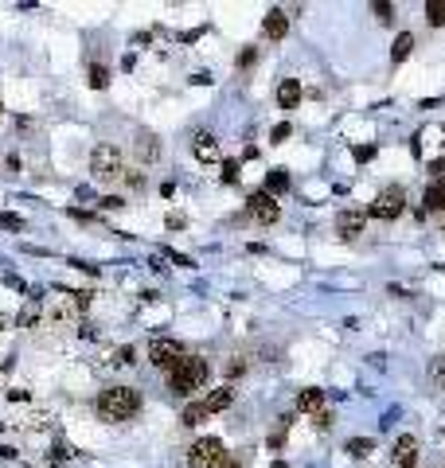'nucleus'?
I'll return each instance as SVG.
<instances>
[{
  "instance_id": "f257e3e1",
  "label": "nucleus",
  "mask_w": 445,
  "mask_h": 468,
  "mask_svg": "<svg viewBox=\"0 0 445 468\" xmlns=\"http://www.w3.org/2000/svg\"><path fill=\"white\" fill-rule=\"evenodd\" d=\"M207 375H211V363L199 359V355H184L176 367L169 371V390L176 398H192L195 390L207 386Z\"/></svg>"
},
{
  "instance_id": "f03ea898",
  "label": "nucleus",
  "mask_w": 445,
  "mask_h": 468,
  "mask_svg": "<svg viewBox=\"0 0 445 468\" xmlns=\"http://www.w3.org/2000/svg\"><path fill=\"white\" fill-rule=\"evenodd\" d=\"M98 414L102 421H129L141 414V390L133 386H109L98 394Z\"/></svg>"
},
{
  "instance_id": "7ed1b4c3",
  "label": "nucleus",
  "mask_w": 445,
  "mask_h": 468,
  "mask_svg": "<svg viewBox=\"0 0 445 468\" xmlns=\"http://www.w3.org/2000/svg\"><path fill=\"white\" fill-rule=\"evenodd\" d=\"M188 468H227V445L219 437H199L188 449Z\"/></svg>"
},
{
  "instance_id": "20e7f679",
  "label": "nucleus",
  "mask_w": 445,
  "mask_h": 468,
  "mask_svg": "<svg viewBox=\"0 0 445 468\" xmlns=\"http://www.w3.org/2000/svg\"><path fill=\"white\" fill-rule=\"evenodd\" d=\"M121 148L118 144H98L94 153H90V176L102 183H113L121 176Z\"/></svg>"
},
{
  "instance_id": "39448f33",
  "label": "nucleus",
  "mask_w": 445,
  "mask_h": 468,
  "mask_svg": "<svg viewBox=\"0 0 445 468\" xmlns=\"http://www.w3.org/2000/svg\"><path fill=\"white\" fill-rule=\"evenodd\" d=\"M406 211V192L398 188V183H391V188H383L379 192V199H375L371 207H367V215L371 219H383V223H391V219H398Z\"/></svg>"
},
{
  "instance_id": "423d86ee",
  "label": "nucleus",
  "mask_w": 445,
  "mask_h": 468,
  "mask_svg": "<svg viewBox=\"0 0 445 468\" xmlns=\"http://www.w3.org/2000/svg\"><path fill=\"white\" fill-rule=\"evenodd\" d=\"M246 215L254 223H262V227H274L277 219H281V207H277V199L270 192H250L246 195Z\"/></svg>"
},
{
  "instance_id": "0eeeda50",
  "label": "nucleus",
  "mask_w": 445,
  "mask_h": 468,
  "mask_svg": "<svg viewBox=\"0 0 445 468\" xmlns=\"http://www.w3.org/2000/svg\"><path fill=\"white\" fill-rule=\"evenodd\" d=\"M180 359H184L180 339H164V336H157L153 344H149V363H153V367H160V371H172V367H176Z\"/></svg>"
},
{
  "instance_id": "6e6552de",
  "label": "nucleus",
  "mask_w": 445,
  "mask_h": 468,
  "mask_svg": "<svg viewBox=\"0 0 445 468\" xmlns=\"http://www.w3.org/2000/svg\"><path fill=\"white\" fill-rule=\"evenodd\" d=\"M391 460H395V468H418V437L402 433L395 441V449H391Z\"/></svg>"
},
{
  "instance_id": "1a4fd4ad",
  "label": "nucleus",
  "mask_w": 445,
  "mask_h": 468,
  "mask_svg": "<svg viewBox=\"0 0 445 468\" xmlns=\"http://www.w3.org/2000/svg\"><path fill=\"white\" fill-rule=\"evenodd\" d=\"M363 230H367V211H340L336 215V234L344 242L360 238Z\"/></svg>"
},
{
  "instance_id": "9d476101",
  "label": "nucleus",
  "mask_w": 445,
  "mask_h": 468,
  "mask_svg": "<svg viewBox=\"0 0 445 468\" xmlns=\"http://www.w3.org/2000/svg\"><path fill=\"white\" fill-rule=\"evenodd\" d=\"M133 153H137V160H141V164H157V160H160V141H157V133L141 129L137 137H133Z\"/></svg>"
},
{
  "instance_id": "9b49d317",
  "label": "nucleus",
  "mask_w": 445,
  "mask_h": 468,
  "mask_svg": "<svg viewBox=\"0 0 445 468\" xmlns=\"http://www.w3.org/2000/svg\"><path fill=\"white\" fill-rule=\"evenodd\" d=\"M422 215H430V211H442L445 215V176L442 180H433V183H426V192H422Z\"/></svg>"
},
{
  "instance_id": "f8f14e48",
  "label": "nucleus",
  "mask_w": 445,
  "mask_h": 468,
  "mask_svg": "<svg viewBox=\"0 0 445 468\" xmlns=\"http://www.w3.org/2000/svg\"><path fill=\"white\" fill-rule=\"evenodd\" d=\"M301 98H305V90H301L297 78H281V86H277V106H281V109H297V106H301Z\"/></svg>"
},
{
  "instance_id": "ddd939ff",
  "label": "nucleus",
  "mask_w": 445,
  "mask_h": 468,
  "mask_svg": "<svg viewBox=\"0 0 445 468\" xmlns=\"http://www.w3.org/2000/svg\"><path fill=\"white\" fill-rule=\"evenodd\" d=\"M262 32H265V39H285V32H289V16L281 12V8H270L265 12V20H262Z\"/></svg>"
},
{
  "instance_id": "4468645a",
  "label": "nucleus",
  "mask_w": 445,
  "mask_h": 468,
  "mask_svg": "<svg viewBox=\"0 0 445 468\" xmlns=\"http://www.w3.org/2000/svg\"><path fill=\"white\" fill-rule=\"evenodd\" d=\"M192 153H195V160H204V164L219 160V141H215V133H195Z\"/></svg>"
},
{
  "instance_id": "2eb2a0df",
  "label": "nucleus",
  "mask_w": 445,
  "mask_h": 468,
  "mask_svg": "<svg viewBox=\"0 0 445 468\" xmlns=\"http://www.w3.org/2000/svg\"><path fill=\"white\" fill-rule=\"evenodd\" d=\"M297 410H301V414H321V410H325V390H316V386L301 390V394H297Z\"/></svg>"
},
{
  "instance_id": "dca6fc26",
  "label": "nucleus",
  "mask_w": 445,
  "mask_h": 468,
  "mask_svg": "<svg viewBox=\"0 0 445 468\" xmlns=\"http://www.w3.org/2000/svg\"><path fill=\"white\" fill-rule=\"evenodd\" d=\"M230 402H235V390H230V386H219V390H211V394L204 398V410L207 414H219V410H227Z\"/></svg>"
},
{
  "instance_id": "f3484780",
  "label": "nucleus",
  "mask_w": 445,
  "mask_h": 468,
  "mask_svg": "<svg viewBox=\"0 0 445 468\" xmlns=\"http://www.w3.org/2000/svg\"><path fill=\"white\" fill-rule=\"evenodd\" d=\"M410 51H414V36H410V32H398V39L391 43V63H406Z\"/></svg>"
},
{
  "instance_id": "a211bd4d",
  "label": "nucleus",
  "mask_w": 445,
  "mask_h": 468,
  "mask_svg": "<svg viewBox=\"0 0 445 468\" xmlns=\"http://www.w3.org/2000/svg\"><path fill=\"white\" fill-rule=\"evenodd\" d=\"M262 192H270L274 199H277V195H285V192H289V172H285V168H274L270 176H265V188H262Z\"/></svg>"
},
{
  "instance_id": "6ab92c4d",
  "label": "nucleus",
  "mask_w": 445,
  "mask_h": 468,
  "mask_svg": "<svg viewBox=\"0 0 445 468\" xmlns=\"http://www.w3.org/2000/svg\"><path fill=\"white\" fill-rule=\"evenodd\" d=\"M344 453L356 456V460H367V456L375 453V441H371V437H351V441L344 445Z\"/></svg>"
},
{
  "instance_id": "aec40b11",
  "label": "nucleus",
  "mask_w": 445,
  "mask_h": 468,
  "mask_svg": "<svg viewBox=\"0 0 445 468\" xmlns=\"http://www.w3.org/2000/svg\"><path fill=\"white\" fill-rule=\"evenodd\" d=\"M426 375H430V386H433V390H445V355H433L430 367H426Z\"/></svg>"
},
{
  "instance_id": "412c9836",
  "label": "nucleus",
  "mask_w": 445,
  "mask_h": 468,
  "mask_svg": "<svg viewBox=\"0 0 445 468\" xmlns=\"http://www.w3.org/2000/svg\"><path fill=\"white\" fill-rule=\"evenodd\" d=\"M426 24L430 27L445 24V0H426Z\"/></svg>"
},
{
  "instance_id": "4be33fe9",
  "label": "nucleus",
  "mask_w": 445,
  "mask_h": 468,
  "mask_svg": "<svg viewBox=\"0 0 445 468\" xmlns=\"http://www.w3.org/2000/svg\"><path fill=\"white\" fill-rule=\"evenodd\" d=\"M211 414L204 410V402H192V406H184V414H180V421L184 425H199V421H207Z\"/></svg>"
},
{
  "instance_id": "5701e85b",
  "label": "nucleus",
  "mask_w": 445,
  "mask_h": 468,
  "mask_svg": "<svg viewBox=\"0 0 445 468\" xmlns=\"http://www.w3.org/2000/svg\"><path fill=\"white\" fill-rule=\"evenodd\" d=\"M86 78H90V86H94V90H106V86H109V71L102 67V63H90Z\"/></svg>"
},
{
  "instance_id": "b1692460",
  "label": "nucleus",
  "mask_w": 445,
  "mask_h": 468,
  "mask_svg": "<svg viewBox=\"0 0 445 468\" xmlns=\"http://www.w3.org/2000/svg\"><path fill=\"white\" fill-rule=\"evenodd\" d=\"M133 355H137V351H133L129 344H125V348H118V351H113V359H109V363H113V367H129V363H133Z\"/></svg>"
},
{
  "instance_id": "393cba45",
  "label": "nucleus",
  "mask_w": 445,
  "mask_h": 468,
  "mask_svg": "<svg viewBox=\"0 0 445 468\" xmlns=\"http://www.w3.org/2000/svg\"><path fill=\"white\" fill-rule=\"evenodd\" d=\"M285 430H289V418H281V425L270 433V449H281V445H285Z\"/></svg>"
},
{
  "instance_id": "a878e982",
  "label": "nucleus",
  "mask_w": 445,
  "mask_h": 468,
  "mask_svg": "<svg viewBox=\"0 0 445 468\" xmlns=\"http://www.w3.org/2000/svg\"><path fill=\"white\" fill-rule=\"evenodd\" d=\"M223 183H239V160H223Z\"/></svg>"
},
{
  "instance_id": "bb28decb",
  "label": "nucleus",
  "mask_w": 445,
  "mask_h": 468,
  "mask_svg": "<svg viewBox=\"0 0 445 468\" xmlns=\"http://www.w3.org/2000/svg\"><path fill=\"white\" fill-rule=\"evenodd\" d=\"M351 156H356L360 164H367V160H375V144H356V148H351Z\"/></svg>"
},
{
  "instance_id": "cd10ccee",
  "label": "nucleus",
  "mask_w": 445,
  "mask_h": 468,
  "mask_svg": "<svg viewBox=\"0 0 445 468\" xmlns=\"http://www.w3.org/2000/svg\"><path fill=\"white\" fill-rule=\"evenodd\" d=\"M0 230H24V219L20 215H0Z\"/></svg>"
},
{
  "instance_id": "c85d7f7f",
  "label": "nucleus",
  "mask_w": 445,
  "mask_h": 468,
  "mask_svg": "<svg viewBox=\"0 0 445 468\" xmlns=\"http://www.w3.org/2000/svg\"><path fill=\"white\" fill-rule=\"evenodd\" d=\"M289 133H293V125H289V121H281V125H274V133H270V141L274 144H281L289 137Z\"/></svg>"
},
{
  "instance_id": "c756f323",
  "label": "nucleus",
  "mask_w": 445,
  "mask_h": 468,
  "mask_svg": "<svg viewBox=\"0 0 445 468\" xmlns=\"http://www.w3.org/2000/svg\"><path fill=\"white\" fill-rule=\"evenodd\" d=\"M254 59H258V51L246 47V51H239V59H235V63H239V71H246V67H254Z\"/></svg>"
},
{
  "instance_id": "7c9ffc66",
  "label": "nucleus",
  "mask_w": 445,
  "mask_h": 468,
  "mask_svg": "<svg viewBox=\"0 0 445 468\" xmlns=\"http://www.w3.org/2000/svg\"><path fill=\"white\" fill-rule=\"evenodd\" d=\"M242 371H246V359H239V355H235V359L227 363V379H239Z\"/></svg>"
},
{
  "instance_id": "2f4dec72",
  "label": "nucleus",
  "mask_w": 445,
  "mask_h": 468,
  "mask_svg": "<svg viewBox=\"0 0 445 468\" xmlns=\"http://www.w3.org/2000/svg\"><path fill=\"white\" fill-rule=\"evenodd\" d=\"M391 12H395V8H391V4H387V0H379V4H375V16H379V20H391Z\"/></svg>"
},
{
  "instance_id": "473e14b6",
  "label": "nucleus",
  "mask_w": 445,
  "mask_h": 468,
  "mask_svg": "<svg viewBox=\"0 0 445 468\" xmlns=\"http://www.w3.org/2000/svg\"><path fill=\"white\" fill-rule=\"evenodd\" d=\"M313 418H316V430H328V425H332V410H321Z\"/></svg>"
},
{
  "instance_id": "72a5a7b5",
  "label": "nucleus",
  "mask_w": 445,
  "mask_h": 468,
  "mask_svg": "<svg viewBox=\"0 0 445 468\" xmlns=\"http://www.w3.org/2000/svg\"><path fill=\"white\" fill-rule=\"evenodd\" d=\"M125 183H129V188H137V192H141V188H144V176H141V172H125Z\"/></svg>"
},
{
  "instance_id": "f704fd0d",
  "label": "nucleus",
  "mask_w": 445,
  "mask_h": 468,
  "mask_svg": "<svg viewBox=\"0 0 445 468\" xmlns=\"http://www.w3.org/2000/svg\"><path fill=\"white\" fill-rule=\"evenodd\" d=\"M102 207H106V211H121V207H125V199H118V195H106V199H102Z\"/></svg>"
},
{
  "instance_id": "c9c22d12",
  "label": "nucleus",
  "mask_w": 445,
  "mask_h": 468,
  "mask_svg": "<svg viewBox=\"0 0 445 468\" xmlns=\"http://www.w3.org/2000/svg\"><path fill=\"white\" fill-rule=\"evenodd\" d=\"M32 320H36V304H32V309H24V312H20V324H32Z\"/></svg>"
},
{
  "instance_id": "e433bc0d",
  "label": "nucleus",
  "mask_w": 445,
  "mask_h": 468,
  "mask_svg": "<svg viewBox=\"0 0 445 468\" xmlns=\"http://www.w3.org/2000/svg\"><path fill=\"white\" fill-rule=\"evenodd\" d=\"M184 223H188L184 215H169V230H184Z\"/></svg>"
},
{
  "instance_id": "4c0bfd02",
  "label": "nucleus",
  "mask_w": 445,
  "mask_h": 468,
  "mask_svg": "<svg viewBox=\"0 0 445 468\" xmlns=\"http://www.w3.org/2000/svg\"><path fill=\"white\" fill-rule=\"evenodd\" d=\"M270 468H289V465H281V460H274V465H270Z\"/></svg>"
},
{
  "instance_id": "58836bf2",
  "label": "nucleus",
  "mask_w": 445,
  "mask_h": 468,
  "mask_svg": "<svg viewBox=\"0 0 445 468\" xmlns=\"http://www.w3.org/2000/svg\"><path fill=\"white\" fill-rule=\"evenodd\" d=\"M442 230H445V215H442Z\"/></svg>"
},
{
  "instance_id": "ea45409f",
  "label": "nucleus",
  "mask_w": 445,
  "mask_h": 468,
  "mask_svg": "<svg viewBox=\"0 0 445 468\" xmlns=\"http://www.w3.org/2000/svg\"><path fill=\"white\" fill-rule=\"evenodd\" d=\"M0 113H4V106H0Z\"/></svg>"
}]
</instances>
